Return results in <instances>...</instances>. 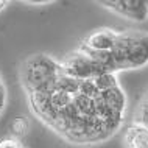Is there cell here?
Listing matches in <instances>:
<instances>
[{"label":"cell","instance_id":"obj_6","mask_svg":"<svg viewBox=\"0 0 148 148\" xmlns=\"http://www.w3.org/2000/svg\"><path fill=\"white\" fill-rule=\"evenodd\" d=\"M100 100H101L103 105H105L109 111H112L114 114L123 115V112H125L126 98H125L123 90L120 89V86L112 87V89L105 90V92H100Z\"/></svg>","mask_w":148,"mask_h":148},{"label":"cell","instance_id":"obj_8","mask_svg":"<svg viewBox=\"0 0 148 148\" xmlns=\"http://www.w3.org/2000/svg\"><path fill=\"white\" fill-rule=\"evenodd\" d=\"M94 84L97 86V89L100 92H105V90L112 89V87H117L119 81H117L115 73H103V75H100V77L94 78Z\"/></svg>","mask_w":148,"mask_h":148},{"label":"cell","instance_id":"obj_13","mask_svg":"<svg viewBox=\"0 0 148 148\" xmlns=\"http://www.w3.org/2000/svg\"><path fill=\"white\" fill-rule=\"evenodd\" d=\"M6 105V90H5V86L0 87V112L3 111V108Z\"/></svg>","mask_w":148,"mask_h":148},{"label":"cell","instance_id":"obj_7","mask_svg":"<svg viewBox=\"0 0 148 148\" xmlns=\"http://www.w3.org/2000/svg\"><path fill=\"white\" fill-rule=\"evenodd\" d=\"M125 143L128 148H148V130L139 125L128 128Z\"/></svg>","mask_w":148,"mask_h":148},{"label":"cell","instance_id":"obj_4","mask_svg":"<svg viewBox=\"0 0 148 148\" xmlns=\"http://www.w3.org/2000/svg\"><path fill=\"white\" fill-rule=\"evenodd\" d=\"M100 5L136 22H143L148 17V0H112L100 2Z\"/></svg>","mask_w":148,"mask_h":148},{"label":"cell","instance_id":"obj_9","mask_svg":"<svg viewBox=\"0 0 148 148\" xmlns=\"http://www.w3.org/2000/svg\"><path fill=\"white\" fill-rule=\"evenodd\" d=\"M28 126H30V123L25 117H16L13 120V123H11V134H13V137L21 140L23 136L27 134Z\"/></svg>","mask_w":148,"mask_h":148},{"label":"cell","instance_id":"obj_2","mask_svg":"<svg viewBox=\"0 0 148 148\" xmlns=\"http://www.w3.org/2000/svg\"><path fill=\"white\" fill-rule=\"evenodd\" d=\"M59 64H61V69H62L64 75L72 77V78L78 79V81L94 79L103 73H108L101 66H98L89 55L84 53V51L79 50V49L77 51H73V53H70L69 56Z\"/></svg>","mask_w":148,"mask_h":148},{"label":"cell","instance_id":"obj_5","mask_svg":"<svg viewBox=\"0 0 148 148\" xmlns=\"http://www.w3.org/2000/svg\"><path fill=\"white\" fill-rule=\"evenodd\" d=\"M117 31L109 30V28H101L94 33H90L87 38L83 41L81 45L90 50H98V51H111L117 39Z\"/></svg>","mask_w":148,"mask_h":148},{"label":"cell","instance_id":"obj_11","mask_svg":"<svg viewBox=\"0 0 148 148\" xmlns=\"http://www.w3.org/2000/svg\"><path fill=\"white\" fill-rule=\"evenodd\" d=\"M136 125L143 126L148 130V95L143 98L140 108H139L137 114H136Z\"/></svg>","mask_w":148,"mask_h":148},{"label":"cell","instance_id":"obj_15","mask_svg":"<svg viewBox=\"0 0 148 148\" xmlns=\"http://www.w3.org/2000/svg\"><path fill=\"white\" fill-rule=\"evenodd\" d=\"M6 5H8V2H5V0H0V11H3V10H5Z\"/></svg>","mask_w":148,"mask_h":148},{"label":"cell","instance_id":"obj_10","mask_svg":"<svg viewBox=\"0 0 148 148\" xmlns=\"http://www.w3.org/2000/svg\"><path fill=\"white\" fill-rule=\"evenodd\" d=\"M79 95H84L87 98H97L100 95V90L97 89V86L94 84V79H84V81L79 83Z\"/></svg>","mask_w":148,"mask_h":148},{"label":"cell","instance_id":"obj_3","mask_svg":"<svg viewBox=\"0 0 148 148\" xmlns=\"http://www.w3.org/2000/svg\"><path fill=\"white\" fill-rule=\"evenodd\" d=\"M128 69H139L148 64V33L126 31Z\"/></svg>","mask_w":148,"mask_h":148},{"label":"cell","instance_id":"obj_12","mask_svg":"<svg viewBox=\"0 0 148 148\" xmlns=\"http://www.w3.org/2000/svg\"><path fill=\"white\" fill-rule=\"evenodd\" d=\"M0 148H27V147L14 137H5L0 140Z\"/></svg>","mask_w":148,"mask_h":148},{"label":"cell","instance_id":"obj_14","mask_svg":"<svg viewBox=\"0 0 148 148\" xmlns=\"http://www.w3.org/2000/svg\"><path fill=\"white\" fill-rule=\"evenodd\" d=\"M27 3H30V5H47V3H50L49 0H44V2H34V0H30V2H27Z\"/></svg>","mask_w":148,"mask_h":148},{"label":"cell","instance_id":"obj_1","mask_svg":"<svg viewBox=\"0 0 148 148\" xmlns=\"http://www.w3.org/2000/svg\"><path fill=\"white\" fill-rule=\"evenodd\" d=\"M61 73V64L47 55L39 53L30 56L22 64L21 81L28 95L34 92L51 94L56 90V79Z\"/></svg>","mask_w":148,"mask_h":148}]
</instances>
